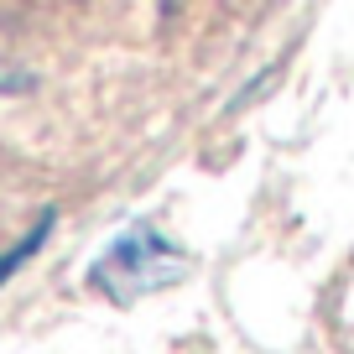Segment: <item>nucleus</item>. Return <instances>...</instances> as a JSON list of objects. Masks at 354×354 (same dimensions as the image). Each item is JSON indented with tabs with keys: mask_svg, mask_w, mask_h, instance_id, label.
Returning a JSON list of instances; mask_svg holds the SVG:
<instances>
[{
	"mask_svg": "<svg viewBox=\"0 0 354 354\" xmlns=\"http://www.w3.org/2000/svg\"><path fill=\"white\" fill-rule=\"evenodd\" d=\"M53 219H57V214H53V209H47V214H42V219H37V224H32V230H26V234H21V240H16V245H11V250L0 255V281H11V277H16V271H21V261H32V255H37V250H42V245H47V234H53Z\"/></svg>",
	"mask_w": 354,
	"mask_h": 354,
	"instance_id": "nucleus-2",
	"label": "nucleus"
},
{
	"mask_svg": "<svg viewBox=\"0 0 354 354\" xmlns=\"http://www.w3.org/2000/svg\"><path fill=\"white\" fill-rule=\"evenodd\" d=\"M183 277H188V255L177 250L162 230L131 224V230L94 261L88 287L100 292V297H110L115 308H131L136 297H151V292L172 287V281H183Z\"/></svg>",
	"mask_w": 354,
	"mask_h": 354,
	"instance_id": "nucleus-1",
	"label": "nucleus"
}]
</instances>
